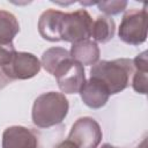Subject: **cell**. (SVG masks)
Listing matches in <instances>:
<instances>
[{
    "instance_id": "1",
    "label": "cell",
    "mask_w": 148,
    "mask_h": 148,
    "mask_svg": "<svg viewBox=\"0 0 148 148\" xmlns=\"http://www.w3.org/2000/svg\"><path fill=\"white\" fill-rule=\"evenodd\" d=\"M133 73L132 59L119 58L97 61L90 69V77L101 80L106 86L110 95H116L128 87Z\"/></svg>"
},
{
    "instance_id": "2",
    "label": "cell",
    "mask_w": 148,
    "mask_h": 148,
    "mask_svg": "<svg viewBox=\"0 0 148 148\" xmlns=\"http://www.w3.org/2000/svg\"><path fill=\"white\" fill-rule=\"evenodd\" d=\"M68 109V99L64 94L56 91L44 92L34 102L31 119L37 127L49 128L62 123Z\"/></svg>"
},
{
    "instance_id": "3",
    "label": "cell",
    "mask_w": 148,
    "mask_h": 148,
    "mask_svg": "<svg viewBox=\"0 0 148 148\" xmlns=\"http://www.w3.org/2000/svg\"><path fill=\"white\" fill-rule=\"evenodd\" d=\"M147 6L125 12L118 28L119 39L130 45H140L147 39Z\"/></svg>"
},
{
    "instance_id": "4",
    "label": "cell",
    "mask_w": 148,
    "mask_h": 148,
    "mask_svg": "<svg viewBox=\"0 0 148 148\" xmlns=\"http://www.w3.org/2000/svg\"><path fill=\"white\" fill-rule=\"evenodd\" d=\"M39 59L29 52H17L14 51L1 69L6 76L10 80H28L36 76L40 71Z\"/></svg>"
},
{
    "instance_id": "5",
    "label": "cell",
    "mask_w": 148,
    "mask_h": 148,
    "mask_svg": "<svg viewBox=\"0 0 148 148\" xmlns=\"http://www.w3.org/2000/svg\"><path fill=\"white\" fill-rule=\"evenodd\" d=\"M92 18L86 9H77L65 14L61 40L68 43H77L87 40L91 37Z\"/></svg>"
},
{
    "instance_id": "6",
    "label": "cell",
    "mask_w": 148,
    "mask_h": 148,
    "mask_svg": "<svg viewBox=\"0 0 148 148\" xmlns=\"http://www.w3.org/2000/svg\"><path fill=\"white\" fill-rule=\"evenodd\" d=\"M59 89L65 94H77L86 82L84 68L72 58L62 61L53 73Z\"/></svg>"
},
{
    "instance_id": "7",
    "label": "cell",
    "mask_w": 148,
    "mask_h": 148,
    "mask_svg": "<svg viewBox=\"0 0 148 148\" xmlns=\"http://www.w3.org/2000/svg\"><path fill=\"white\" fill-rule=\"evenodd\" d=\"M103 138L99 124L90 117L79 118L72 126L67 140L77 148H97Z\"/></svg>"
},
{
    "instance_id": "8",
    "label": "cell",
    "mask_w": 148,
    "mask_h": 148,
    "mask_svg": "<svg viewBox=\"0 0 148 148\" xmlns=\"http://www.w3.org/2000/svg\"><path fill=\"white\" fill-rule=\"evenodd\" d=\"M65 14L61 10L46 9L42 13L38 20L39 35L49 42H60L64 28Z\"/></svg>"
},
{
    "instance_id": "9",
    "label": "cell",
    "mask_w": 148,
    "mask_h": 148,
    "mask_svg": "<svg viewBox=\"0 0 148 148\" xmlns=\"http://www.w3.org/2000/svg\"><path fill=\"white\" fill-rule=\"evenodd\" d=\"M38 138L24 126H9L2 134V148H37Z\"/></svg>"
},
{
    "instance_id": "10",
    "label": "cell",
    "mask_w": 148,
    "mask_h": 148,
    "mask_svg": "<svg viewBox=\"0 0 148 148\" xmlns=\"http://www.w3.org/2000/svg\"><path fill=\"white\" fill-rule=\"evenodd\" d=\"M82 102L91 109H101L106 104L110 97V92L106 86L96 77L87 80L79 92Z\"/></svg>"
},
{
    "instance_id": "11",
    "label": "cell",
    "mask_w": 148,
    "mask_h": 148,
    "mask_svg": "<svg viewBox=\"0 0 148 148\" xmlns=\"http://www.w3.org/2000/svg\"><path fill=\"white\" fill-rule=\"evenodd\" d=\"M99 47L98 45L90 40H81L72 44L69 54L71 58L81 64L82 66H91L95 65L99 59Z\"/></svg>"
},
{
    "instance_id": "12",
    "label": "cell",
    "mask_w": 148,
    "mask_h": 148,
    "mask_svg": "<svg viewBox=\"0 0 148 148\" xmlns=\"http://www.w3.org/2000/svg\"><path fill=\"white\" fill-rule=\"evenodd\" d=\"M20 31V24L14 14L0 9V46L12 45Z\"/></svg>"
},
{
    "instance_id": "13",
    "label": "cell",
    "mask_w": 148,
    "mask_h": 148,
    "mask_svg": "<svg viewBox=\"0 0 148 148\" xmlns=\"http://www.w3.org/2000/svg\"><path fill=\"white\" fill-rule=\"evenodd\" d=\"M116 32V23L113 18L106 15H99L92 21L91 37L95 43H108L111 40Z\"/></svg>"
},
{
    "instance_id": "14",
    "label": "cell",
    "mask_w": 148,
    "mask_h": 148,
    "mask_svg": "<svg viewBox=\"0 0 148 148\" xmlns=\"http://www.w3.org/2000/svg\"><path fill=\"white\" fill-rule=\"evenodd\" d=\"M71 58L69 51H67L64 47H59V46H54V47H50L47 49L43 56H42V60H40V65L44 67V69L52 74L54 73V71L57 69V67L65 61L66 59Z\"/></svg>"
},
{
    "instance_id": "15",
    "label": "cell",
    "mask_w": 148,
    "mask_h": 148,
    "mask_svg": "<svg viewBox=\"0 0 148 148\" xmlns=\"http://www.w3.org/2000/svg\"><path fill=\"white\" fill-rule=\"evenodd\" d=\"M97 7L101 12L105 13L106 16L109 15H117L124 12L127 7V1H119V0H111V1H98Z\"/></svg>"
},
{
    "instance_id": "16",
    "label": "cell",
    "mask_w": 148,
    "mask_h": 148,
    "mask_svg": "<svg viewBox=\"0 0 148 148\" xmlns=\"http://www.w3.org/2000/svg\"><path fill=\"white\" fill-rule=\"evenodd\" d=\"M148 72L135 71L132 76V87L139 94H147V83H148Z\"/></svg>"
},
{
    "instance_id": "17",
    "label": "cell",
    "mask_w": 148,
    "mask_h": 148,
    "mask_svg": "<svg viewBox=\"0 0 148 148\" xmlns=\"http://www.w3.org/2000/svg\"><path fill=\"white\" fill-rule=\"evenodd\" d=\"M148 52L143 51L140 54H138L132 61H133V67L135 71H143V72H148V59L147 56Z\"/></svg>"
},
{
    "instance_id": "18",
    "label": "cell",
    "mask_w": 148,
    "mask_h": 148,
    "mask_svg": "<svg viewBox=\"0 0 148 148\" xmlns=\"http://www.w3.org/2000/svg\"><path fill=\"white\" fill-rule=\"evenodd\" d=\"M12 81L6 76V74L3 73V71L1 69V67H0V90L2 89V88H5L8 83H10Z\"/></svg>"
},
{
    "instance_id": "19",
    "label": "cell",
    "mask_w": 148,
    "mask_h": 148,
    "mask_svg": "<svg viewBox=\"0 0 148 148\" xmlns=\"http://www.w3.org/2000/svg\"><path fill=\"white\" fill-rule=\"evenodd\" d=\"M56 148H77L72 141L69 140H65V141H61L60 143H58L56 146Z\"/></svg>"
},
{
    "instance_id": "20",
    "label": "cell",
    "mask_w": 148,
    "mask_h": 148,
    "mask_svg": "<svg viewBox=\"0 0 148 148\" xmlns=\"http://www.w3.org/2000/svg\"><path fill=\"white\" fill-rule=\"evenodd\" d=\"M101 148H117V147H114V146H112V145H110V143H104Z\"/></svg>"
},
{
    "instance_id": "21",
    "label": "cell",
    "mask_w": 148,
    "mask_h": 148,
    "mask_svg": "<svg viewBox=\"0 0 148 148\" xmlns=\"http://www.w3.org/2000/svg\"><path fill=\"white\" fill-rule=\"evenodd\" d=\"M138 148H146V140H143V141H142V143H141V146H140V147H138Z\"/></svg>"
}]
</instances>
